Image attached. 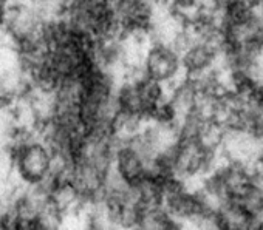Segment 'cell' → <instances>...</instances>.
<instances>
[{
	"label": "cell",
	"mask_w": 263,
	"mask_h": 230,
	"mask_svg": "<svg viewBox=\"0 0 263 230\" xmlns=\"http://www.w3.org/2000/svg\"><path fill=\"white\" fill-rule=\"evenodd\" d=\"M141 73L166 87L178 82L183 73L181 51L172 42L152 40L143 50Z\"/></svg>",
	"instance_id": "cell-1"
},
{
	"label": "cell",
	"mask_w": 263,
	"mask_h": 230,
	"mask_svg": "<svg viewBox=\"0 0 263 230\" xmlns=\"http://www.w3.org/2000/svg\"><path fill=\"white\" fill-rule=\"evenodd\" d=\"M115 173L128 189L138 187L151 176V161L134 138L125 139L113 155Z\"/></svg>",
	"instance_id": "cell-2"
},
{
	"label": "cell",
	"mask_w": 263,
	"mask_h": 230,
	"mask_svg": "<svg viewBox=\"0 0 263 230\" xmlns=\"http://www.w3.org/2000/svg\"><path fill=\"white\" fill-rule=\"evenodd\" d=\"M221 57L220 44L211 39L194 37L181 51V65L186 77L198 79L215 70Z\"/></svg>",
	"instance_id": "cell-3"
},
{
	"label": "cell",
	"mask_w": 263,
	"mask_h": 230,
	"mask_svg": "<svg viewBox=\"0 0 263 230\" xmlns=\"http://www.w3.org/2000/svg\"><path fill=\"white\" fill-rule=\"evenodd\" d=\"M245 4H248L251 8H254V10H258L261 5H263V0H243Z\"/></svg>",
	"instance_id": "cell-4"
},
{
	"label": "cell",
	"mask_w": 263,
	"mask_h": 230,
	"mask_svg": "<svg viewBox=\"0 0 263 230\" xmlns=\"http://www.w3.org/2000/svg\"><path fill=\"white\" fill-rule=\"evenodd\" d=\"M258 80H260V87L263 88V68H261V71H260V76H258Z\"/></svg>",
	"instance_id": "cell-5"
}]
</instances>
